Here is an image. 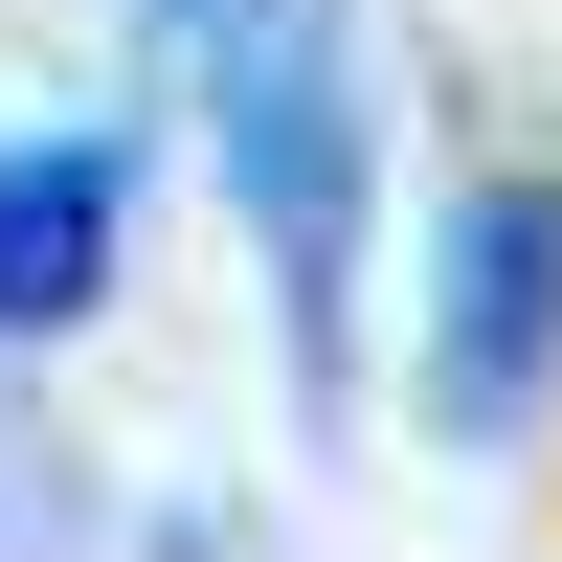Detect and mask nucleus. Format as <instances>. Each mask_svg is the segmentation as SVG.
<instances>
[{"instance_id":"obj_1","label":"nucleus","mask_w":562,"mask_h":562,"mask_svg":"<svg viewBox=\"0 0 562 562\" xmlns=\"http://www.w3.org/2000/svg\"><path fill=\"white\" fill-rule=\"evenodd\" d=\"M158 45L203 68V135H225V203L270 248L293 360L338 383V315H360V68H338V0H180Z\"/></svg>"},{"instance_id":"obj_2","label":"nucleus","mask_w":562,"mask_h":562,"mask_svg":"<svg viewBox=\"0 0 562 562\" xmlns=\"http://www.w3.org/2000/svg\"><path fill=\"white\" fill-rule=\"evenodd\" d=\"M428 428L450 450L562 428V180H450V248H428Z\"/></svg>"},{"instance_id":"obj_3","label":"nucleus","mask_w":562,"mask_h":562,"mask_svg":"<svg viewBox=\"0 0 562 562\" xmlns=\"http://www.w3.org/2000/svg\"><path fill=\"white\" fill-rule=\"evenodd\" d=\"M135 248V135H0V338H90Z\"/></svg>"}]
</instances>
